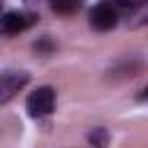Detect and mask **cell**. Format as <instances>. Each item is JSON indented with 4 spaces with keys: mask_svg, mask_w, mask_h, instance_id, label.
<instances>
[{
    "mask_svg": "<svg viewBox=\"0 0 148 148\" xmlns=\"http://www.w3.org/2000/svg\"><path fill=\"white\" fill-rule=\"evenodd\" d=\"M25 83H28L25 72H2L0 74V104L9 102Z\"/></svg>",
    "mask_w": 148,
    "mask_h": 148,
    "instance_id": "7a4b0ae2",
    "label": "cell"
},
{
    "mask_svg": "<svg viewBox=\"0 0 148 148\" xmlns=\"http://www.w3.org/2000/svg\"><path fill=\"white\" fill-rule=\"evenodd\" d=\"M90 23H92V28H97V30H111V28L118 23V14H116V9H113L109 2H102V5H97V7L90 12Z\"/></svg>",
    "mask_w": 148,
    "mask_h": 148,
    "instance_id": "277c9868",
    "label": "cell"
},
{
    "mask_svg": "<svg viewBox=\"0 0 148 148\" xmlns=\"http://www.w3.org/2000/svg\"><path fill=\"white\" fill-rule=\"evenodd\" d=\"M28 113L32 118H42V116H49L56 106V92L53 88L44 86V88H37L30 97H28Z\"/></svg>",
    "mask_w": 148,
    "mask_h": 148,
    "instance_id": "6da1fadb",
    "label": "cell"
},
{
    "mask_svg": "<svg viewBox=\"0 0 148 148\" xmlns=\"http://www.w3.org/2000/svg\"><path fill=\"white\" fill-rule=\"evenodd\" d=\"M146 21H148V14H146Z\"/></svg>",
    "mask_w": 148,
    "mask_h": 148,
    "instance_id": "9c48e42d",
    "label": "cell"
},
{
    "mask_svg": "<svg viewBox=\"0 0 148 148\" xmlns=\"http://www.w3.org/2000/svg\"><path fill=\"white\" fill-rule=\"evenodd\" d=\"M118 5H123V7H130V5H136V2H141V0H116Z\"/></svg>",
    "mask_w": 148,
    "mask_h": 148,
    "instance_id": "52a82bcc",
    "label": "cell"
},
{
    "mask_svg": "<svg viewBox=\"0 0 148 148\" xmlns=\"http://www.w3.org/2000/svg\"><path fill=\"white\" fill-rule=\"evenodd\" d=\"M76 7H79L76 0H53V9H56V12H62V14L76 12Z\"/></svg>",
    "mask_w": 148,
    "mask_h": 148,
    "instance_id": "5b68a950",
    "label": "cell"
},
{
    "mask_svg": "<svg viewBox=\"0 0 148 148\" xmlns=\"http://www.w3.org/2000/svg\"><path fill=\"white\" fill-rule=\"evenodd\" d=\"M32 23V14L25 12H7L0 16V35H16Z\"/></svg>",
    "mask_w": 148,
    "mask_h": 148,
    "instance_id": "3957f363",
    "label": "cell"
},
{
    "mask_svg": "<svg viewBox=\"0 0 148 148\" xmlns=\"http://www.w3.org/2000/svg\"><path fill=\"white\" fill-rule=\"evenodd\" d=\"M139 97H141V99H148V86L141 90V95H139Z\"/></svg>",
    "mask_w": 148,
    "mask_h": 148,
    "instance_id": "ba28073f",
    "label": "cell"
},
{
    "mask_svg": "<svg viewBox=\"0 0 148 148\" xmlns=\"http://www.w3.org/2000/svg\"><path fill=\"white\" fill-rule=\"evenodd\" d=\"M90 141H92V146L104 148V146H106V132H104V130H95V132L90 134Z\"/></svg>",
    "mask_w": 148,
    "mask_h": 148,
    "instance_id": "8992f818",
    "label": "cell"
}]
</instances>
